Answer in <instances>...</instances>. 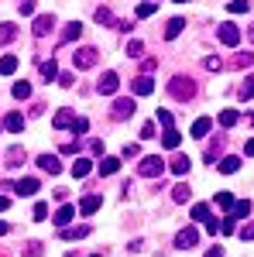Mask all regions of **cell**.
Returning a JSON list of instances; mask_svg holds the SVG:
<instances>
[{"mask_svg":"<svg viewBox=\"0 0 254 257\" xmlns=\"http://www.w3.org/2000/svg\"><path fill=\"white\" fill-rule=\"evenodd\" d=\"M168 96L182 99V103H186V99H193L196 96V82L189 79V76H172V79H168Z\"/></svg>","mask_w":254,"mask_h":257,"instance_id":"obj_1","label":"cell"},{"mask_svg":"<svg viewBox=\"0 0 254 257\" xmlns=\"http://www.w3.org/2000/svg\"><path fill=\"white\" fill-rule=\"evenodd\" d=\"M137 172H141L144 178H161V172H165V161L158 158V155H148V158H141Z\"/></svg>","mask_w":254,"mask_h":257,"instance_id":"obj_2","label":"cell"},{"mask_svg":"<svg viewBox=\"0 0 254 257\" xmlns=\"http://www.w3.org/2000/svg\"><path fill=\"white\" fill-rule=\"evenodd\" d=\"M100 59V52L93 48V45H86V48H76V55H72V62H76V69H93Z\"/></svg>","mask_w":254,"mask_h":257,"instance_id":"obj_3","label":"cell"},{"mask_svg":"<svg viewBox=\"0 0 254 257\" xmlns=\"http://www.w3.org/2000/svg\"><path fill=\"white\" fill-rule=\"evenodd\" d=\"M134 110H137L134 99H131V96H120V99H114V106H110V117H114V120H127Z\"/></svg>","mask_w":254,"mask_h":257,"instance_id":"obj_4","label":"cell"},{"mask_svg":"<svg viewBox=\"0 0 254 257\" xmlns=\"http://www.w3.org/2000/svg\"><path fill=\"white\" fill-rule=\"evenodd\" d=\"M216 38L223 41V45H237V41H240V28H237L234 21H223V24L216 28Z\"/></svg>","mask_w":254,"mask_h":257,"instance_id":"obj_5","label":"cell"},{"mask_svg":"<svg viewBox=\"0 0 254 257\" xmlns=\"http://www.w3.org/2000/svg\"><path fill=\"white\" fill-rule=\"evenodd\" d=\"M117 89H120V76H117V72H103V76H100L97 93H103V96H114Z\"/></svg>","mask_w":254,"mask_h":257,"instance_id":"obj_6","label":"cell"},{"mask_svg":"<svg viewBox=\"0 0 254 257\" xmlns=\"http://www.w3.org/2000/svg\"><path fill=\"white\" fill-rule=\"evenodd\" d=\"M196 243H199V230H196V226H186V230L176 233V247L179 250H189V247H196Z\"/></svg>","mask_w":254,"mask_h":257,"instance_id":"obj_7","label":"cell"},{"mask_svg":"<svg viewBox=\"0 0 254 257\" xmlns=\"http://www.w3.org/2000/svg\"><path fill=\"white\" fill-rule=\"evenodd\" d=\"M52 31H55V18H52V14L35 18V28H31V35H35V38H45V35H52Z\"/></svg>","mask_w":254,"mask_h":257,"instance_id":"obj_8","label":"cell"},{"mask_svg":"<svg viewBox=\"0 0 254 257\" xmlns=\"http://www.w3.org/2000/svg\"><path fill=\"white\" fill-rule=\"evenodd\" d=\"M131 89H134V96H151L155 93V82H151V76H137L131 82Z\"/></svg>","mask_w":254,"mask_h":257,"instance_id":"obj_9","label":"cell"},{"mask_svg":"<svg viewBox=\"0 0 254 257\" xmlns=\"http://www.w3.org/2000/svg\"><path fill=\"white\" fill-rule=\"evenodd\" d=\"M38 168H41V172H48V175H59L62 161L55 158V155H38Z\"/></svg>","mask_w":254,"mask_h":257,"instance_id":"obj_10","label":"cell"},{"mask_svg":"<svg viewBox=\"0 0 254 257\" xmlns=\"http://www.w3.org/2000/svg\"><path fill=\"white\" fill-rule=\"evenodd\" d=\"M62 240H82V237H90V226L86 223H79V226H62Z\"/></svg>","mask_w":254,"mask_h":257,"instance_id":"obj_11","label":"cell"},{"mask_svg":"<svg viewBox=\"0 0 254 257\" xmlns=\"http://www.w3.org/2000/svg\"><path fill=\"white\" fill-rule=\"evenodd\" d=\"M79 35H82V24H79V21H69L65 31H62V38H59V45H72Z\"/></svg>","mask_w":254,"mask_h":257,"instance_id":"obj_12","label":"cell"},{"mask_svg":"<svg viewBox=\"0 0 254 257\" xmlns=\"http://www.w3.org/2000/svg\"><path fill=\"white\" fill-rule=\"evenodd\" d=\"M100 206H103V199H100V196H82V202H79V213H82V216H93Z\"/></svg>","mask_w":254,"mask_h":257,"instance_id":"obj_13","label":"cell"},{"mask_svg":"<svg viewBox=\"0 0 254 257\" xmlns=\"http://www.w3.org/2000/svg\"><path fill=\"white\" fill-rule=\"evenodd\" d=\"M168 168H172L176 175H186V172L193 168V161H189V155H176V158L168 161Z\"/></svg>","mask_w":254,"mask_h":257,"instance_id":"obj_14","label":"cell"},{"mask_svg":"<svg viewBox=\"0 0 254 257\" xmlns=\"http://www.w3.org/2000/svg\"><path fill=\"white\" fill-rule=\"evenodd\" d=\"M14 192L18 196H35L38 192V178H21L18 185H14Z\"/></svg>","mask_w":254,"mask_h":257,"instance_id":"obj_15","label":"cell"},{"mask_svg":"<svg viewBox=\"0 0 254 257\" xmlns=\"http://www.w3.org/2000/svg\"><path fill=\"white\" fill-rule=\"evenodd\" d=\"M90 168H93V161H90V158H76L69 172H72V178H86V175H90Z\"/></svg>","mask_w":254,"mask_h":257,"instance_id":"obj_16","label":"cell"},{"mask_svg":"<svg viewBox=\"0 0 254 257\" xmlns=\"http://www.w3.org/2000/svg\"><path fill=\"white\" fill-rule=\"evenodd\" d=\"M72 216H76V206H62L52 223H55V226H69V223H72Z\"/></svg>","mask_w":254,"mask_h":257,"instance_id":"obj_17","label":"cell"},{"mask_svg":"<svg viewBox=\"0 0 254 257\" xmlns=\"http://www.w3.org/2000/svg\"><path fill=\"white\" fill-rule=\"evenodd\" d=\"M179 141H182V134H179L176 127H165V134H161V144H165L168 151H176V148H179Z\"/></svg>","mask_w":254,"mask_h":257,"instance_id":"obj_18","label":"cell"},{"mask_svg":"<svg viewBox=\"0 0 254 257\" xmlns=\"http://www.w3.org/2000/svg\"><path fill=\"white\" fill-rule=\"evenodd\" d=\"M182 28H186V21H182V18H172L168 24H165V38H168V41L179 38V35H182Z\"/></svg>","mask_w":254,"mask_h":257,"instance_id":"obj_19","label":"cell"},{"mask_svg":"<svg viewBox=\"0 0 254 257\" xmlns=\"http://www.w3.org/2000/svg\"><path fill=\"white\" fill-rule=\"evenodd\" d=\"M4 127H7L11 134H21V131H24V117H21V113H7V120H4Z\"/></svg>","mask_w":254,"mask_h":257,"instance_id":"obj_20","label":"cell"},{"mask_svg":"<svg viewBox=\"0 0 254 257\" xmlns=\"http://www.w3.org/2000/svg\"><path fill=\"white\" fill-rule=\"evenodd\" d=\"M14 38H18V28H14L11 21H4V24H0V45H11Z\"/></svg>","mask_w":254,"mask_h":257,"instance_id":"obj_21","label":"cell"},{"mask_svg":"<svg viewBox=\"0 0 254 257\" xmlns=\"http://www.w3.org/2000/svg\"><path fill=\"white\" fill-rule=\"evenodd\" d=\"M210 127H213V120H210V117H199L193 123V138H206V134H210Z\"/></svg>","mask_w":254,"mask_h":257,"instance_id":"obj_22","label":"cell"},{"mask_svg":"<svg viewBox=\"0 0 254 257\" xmlns=\"http://www.w3.org/2000/svg\"><path fill=\"white\" fill-rule=\"evenodd\" d=\"M216 168H220L223 175H234V172H240V158H234V155H230V158H223V161H220Z\"/></svg>","mask_w":254,"mask_h":257,"instance_id":"obj_23","label":"cell"},{"mask_svg":"<svg viewBox=\"0 0 254 257\" xmlns=\"http://www.w3.org/2000/svg\"><path fill=\"white\" fill-rule=\"evenodd\" d=\"M100 168V175H117V168H120V158H103L97 165Z\"/></svg>","mask_w":254,"mask_h":257,"instance_id":"obj_24","label":"cell"},{"mask_svg":"<svg viewBox=\"0 0 254 257\" xmlns=\"http://www.w3.org/2000/svg\"><path fill=\"white\" fill-rule=\"evenodd\" d=\"M93 18H97V24H114V28H117V18H114V11H110V7H97V14H93Z\"/></svg>","mask_w":254,"mask_h":257,"instance_id":"obj_25","label":"cell"},{"mask_svg":"<svg viewBox=\"0 0 254 257\" xmlns=\"http://www.w3.org/2000/svg\"><path fill=\"white\" fill-rule=\"evenodd\" d=\"M220 155H223V138H216L213 144H206V161H210V165H213Z\"/></svg>","mask_w":254,"mask_h":257,"instance_id":"obj_26","label":"cell"},{"mask_svg":"<svg viewBox=\"0 0 254 257\" xmlns=\"http://www.w3.org/2000/svg\"><path fill=\"white\" fill-rule=\"evenodd\" d=\"M193 196V189H189V185H186V182H179L176 189H172V202H186V199Z\"/></svg>","mask_w":254,"mask_h":257,"instance_id":"obj_27","label":"cell"},{"mask_svg":"<svg viewBox=\"0 0 254 257\" xmlns=\"http://www.w3.org/2000/svg\"><path fill=\"white\" fill-rule=\"evenodd\" d=\"M41 76L52 82V79H59V65H55V59H48V62H41Z\"/></svg>","mask_w":254,"mask_h":257,"instance_id":"obj_28","label":"cell"},{"mask_svg":"<svg viewBox=\"0 0 254 257\" xmlns=\"http://www.w3.org/2000/svg\"><path fill=\"white\" fill-rule=\"evenodd\" d=\"M72 110H59V113H55V127H59V131H65V127H72Z\"/></svg>","mask_w":254,"mask_h":257,"instance_id":"obj_29","label":"cell"},{"mask_svg":"<svg viewBox=\"0 0 254 257\" xmlns=\"http://www.w3.org/2000/svg\"><path fill=\"white\" fill-rule=\"evenodd\" d=\"M14 69H18V55H4L0 59V76H11Z\"/></svg>","mask_w":254,"mask_h":257,"instance_id":"obj_30","label":"cell"},{"mask_svg":"<svg viewBox=\"0 0 254 257\" xmlns=\"http://www.w3.org/2000/svg\"><path fill=\"white\" fill-rule=\"evenodd\" d=\"M247 213H251V202H247V199H240V202H234V209H230V216H234V219H244Z\"/></svg>","mask_w":254,"mask_h":257,"instance_id":"obj_31","label":"cell"},{"mask_svg":"<svg viewBox=\"0 0 254 257\" xmlns=\"http://www.w3.org/2000/svg\"><path fill=\"white\" fill-rule=\"evenodd\" d=\"M237 120H240L237 110H220V127H234Z\"/></svg>","mask_w":254,"mask_h":257,"instance_id":"obj_32","label":"cell"},{"mask_svg":"<svg viewBox=\"0 0 254 257\" xmlns=\"http://www.w3.org/2000/svg\"><path fill=\"white\" fill-rule=\"evenodd\" d=\"M227 11H230V14H247V11H251V0H230Z\"/></svg>","mask_w":254,"mask_h":257,"instance_id":"obj_33","label":"cell"},{"mask_svg":"<svg viewBox=\"0 0 254 257\" xmlns=\"http://www.w3.org/2000/svg\"><path fill=\"white\" fill-rule=\"evenodd\" d=\"M234 202L237 199L230 196V192H216V206H220V209H234Z\"/></svg>","mask_w":254,"mask_h":257,"instance_id":"obj_34","label":"cell"},{"mask_svg":"<svg viewBox=\"0 0 254 257\" xmlns=\"http://www.w3.org/2000/svg\"><path fill=\"white\" fill-rule=\"evenodd\" d=\"M193 219H199V223H206V219H210V206L196 202V206H193Z\"/></svg>","mask_w":254,"mask_h":257,"instance_id":"obj_35","label":"cell"},{"mask_svg":"<svg viewBox=\"0 0 254 257\" xmlns=\"http://www.w3.org/2000/svg\"><path fill=\"white\" fill-rule=\"evenodd\" d=\"M41 247H45V243H38V240H28V243H24V257H41Z\"/></svg>","mask_w":254,"mask_h":257,"instance_id":"obj_36","label":"cell"},{"mask_svg":"<svg viewBox=\"0 0 254 257\" xmlns=\"http://www.w3.org/2000/svg\"><path fill=\"white\" fill-rule=\"evenodd\" d=\"M240 99H254V76L244 79V86H240Z\"/></svg>","mask_w":254,"mask_h":257,"instance_id":"obj_37","label":"cell"},{"mask_svg":"<svg viewBox=\"0 0 254 257\" xmlns=\"http://www.w3.org/2000/svg\"><path fill=\"white\" fill-rule=\"evenodd\" d=\"M11 93H14L18 99H28V96H31V86H28V82H14V89H11Z\"/></svg>","mask_w":254,"mask_h":257,"instance_id":"obj_38","label":"cell"},{"mask_svg":"<svg viewBox=\"0 0 254 257\" xmlns=\"http://www.w3.org/2000/svg\"><path fill=\"white\" fill-rule=\"evenodd\" d=\"M158 4H151V0H144V4H137V18H151L155 14Z\"/></svg>","mask_w":254,"mask_h":257,"instance_id":"obj_39","label":"cell"},{"mask_svg":"<svg viewBox=\"0 0 254 257\" xmlns=\"http://www.w3.org/2000/svg\"><path fill=\"white\" fill-rule=\"evenodd\" d=\"M86 131H90V120H86V117L72 120V134H86Z\"/></svg>","mask_w":254,"mask_h":257,"instance_id":"obj_40","label":"cell"},{"mask_svg":"<svg viewBox=\"0 0 254 257\" xmlns=\"http://www.w3.org/2000/svg\"><path fill=\"white\" fill-rule=\"evenodd\" d=\"M251 62H254V55H251V52H240V55L234 59V65H237V69H247Z\"/></svg>","mask_w":254,"mask_h":257,"instance_id":"obj_41","label":"cell"},{"mask_svg":"<svg viewBox=\"0 0 254 257\" xmlns=\"http://www.w3.org/2000/svg\"><path fill=\"white\" fill-rule=\"evenodd\" d=\"M7 161H11V168L21 165V161H24V151H21V148H11V151H7Z\"/></svg>","mask_w":254,"mask_h":257,"instance_id":"obj_42","label":"cell"},{"mask_svg":"<svg viewBox=\"0 0 254 257\" xmlns=\"http://www.w3.org/2000/svg\"><path fill=\"white\" fill-rule=\"evenodd\" d=\"M141 52H144V45H141V41H127V55H131V59H137V55H141Z\"/></svg>","mask_w":254,"mask_h":257,"instance_id":"obj_43","label":"cell"},{"mask_svg":"<svg viewBox=\"0 0 254 257\" xmlns=\"http://www.w3.org/2000/svg\"><path fill=\"white\" fill-rule=\"evenodd\" d=\"M203 65H206L210 72H220V69H223V62L216 59V55H210V59H203Z\"/></svg>","mask_w":254,"mask_h":257,"instance_id":"obj_44","label":"cell"},{"mask_svg":"<svg viewBox=\"0 0 254 257\" xmlns=\"http://www.w3.org/2000/svg\"><path fill=\"white\" fill-rule=\"evenodd\" d=\"M59 151H62V155H76V151H79V141H62Z\"/></svg>","mask_w":254,"mask_h":257,"instance_id":"obj_45","label":"cell"},{"mask_svg":"<svg viewBox=\"0 0 254 257\" xmlns=\"http://www.w3.org/2000/svg\"><path fill=\"white\" fill-rule=\"evenodd\" d=\"M234 230H237V219L234 216H227L223 223H220V233H234Z\"/></svg>","mask_w":254,"mask_h":257,"instance_id":"obj_46","label":"cell"},{"mask_svg":"<svg viewBox=\"0 0 254 257\" xmlns=\"http://www.w3.org/2000/svg\"><path fill=\"white\" fill-rule=\"evenodd\" d=\"M158 123H161V131L172 127V113H168V110H158Z\"/></svg>","mask_w":254,"mask_h":257,"instance_id":"obj_47","label":"cell"},{"mask_svg":"<svg viewBox=\"0 0 254 257\" xmlns=\"http://www.w3.org/2000/svg\"><path fill=\"white\" fill-rule=\"evenodd\" d=\"M72 82H76V76H72V72H59V86H65V89H69Z\"/></svg>","mask_w":254,"mask_h":257,"instance_id":"obj_48","label":"cell"},{"mask_svg":"<svg viewBox=\"0 0 254 257\" xmlns=\"http://www.w3.org/2000/svg\"><path fill=\"white\" fill-rule=\"evenodd\" d=\"M21 14H24V18L35 14V0H21Z\"/></svg>","mask_w":254,"mask_h":257,"instance_id":"obj_49","label":"cell"},{"mask_svg":"<svg viewBox=\"0 0 254 257\" xmlns=\"http://www.w3.org/2000/svg\"><path fill=\"white\" fill-rule=\"evenodd\" d=\"M141 138H144V141L155 138V123H144V127H141Z\"/></svg>","mask_w":254,"mask_h":257,"instance_id":"obj_50","label":"cell"},{"mask_svg":"<svg viewBox=\"0 0 254 257\" xmlns=\"http://www.w3.org/2000/svg\"><path fill=\"white\" fill-rule=\"evenodd\" d=\"M141 69H144V76H148V72H155V69H158V59H144V65H141Z\"/></svg>","mask_w":254,"mask_h":257,"instance_id":"obj_51","label":"cell"},{"mask_svg":"<svg viewBox=\"0 0 254 257\" xmlns=\"http://www.w3.org/2000/svg\"><path fill=\"white\" fill-rule=\"evenodd\" d=\"M45 216H48V206L38 202V206H35V219H45Z\"/></svg>","mask_w":254,"mask_h":257,"instance_id":"obj_52","label":"cell"},{"mask_svg":"<svg viewBox=\"0 0 254 257\" xmlns=\"http://www.w3.org/2000/svg\"><path fill=\"white\" fill-rule=\"evenodd\" d=\"M240 240H254V223H247V226L240 230Z\"/></svg>","mask_w":254,"mask_h":257,"instance_id":"obj_53","label":"cell"},{"mask_svg":"<svg viewBox=\"0 0 254 257\" xmlns=\"http://www.w3.org/2000/svg\"><path fill=\"white\" fill-rule=\"evenodd\" d=\"M137 155H141L137 144H127V148H124V158H137Z\"/></svg>","mask_w":254,"mask_h":257,"instance_id":"obj_54","label":"cell"},{"mask_svg":"<svg viewBox=\"0 0 254 257\" xmlns=\"http://www.w3.org/2000/svg\"><path fill=\"white\" fill-rule=\"evenodd\" d=\"M90 151H93V155H103V141L93 138V141H90Z\"/></svg>","mask_w":254,"mask_h":257,"instance_id":"obj_55","label":"cell"},{"mask_svg":"<svg viewBox=\"0 0 254 257\" xmlns=\"http://www.w3.org/2000/svg\"><path fill=\"white\" fill-rule=\"evenodd\" d=\"M206 257H223V247H216V243H213V247H206Z\"/></svg>","mask_w":254,"mask_h":257,"instance_id":"obj_56","label":"cell"},{"mask_svg":"<svg viewBox=\"0 0 254 257\" xmlns=\"http://www.w3.org/2000/svg\"><path fill=\"white\" fill-rule=\"evenodd\" d=\"M244 155H247V158H254V138L247 141V144H244Z\"/></svg>","mask_w":254,"mask_h":257,"instance_id":"obj_57","label":"cell"},{"mask_svg":"<svg viewBox=\"0 0 254 257\" xmlns=\"http://www.w3.org/2000/svg\"><path fill=\"white\" fill-rule=\"evenodd\" d=\"M4 209H11V199L7 196H0V213H4Z\"/></svg>","mask_w":254,"mask_h":257,"instance_id":"obj_58","label":"cell"},{"mask_svg":"<svg viewBox=\"0 0 254 257\" xmlns=\"http://www.w3.org/2000/svg\"><path fill=\"white\" fill-rule=\"evenodd\" d=\"M7 230H11V226H7V223H4V219H0V237H4V233H7Z\"/></svg>","mask_w":254,"mask_h":257,"instance_id":"obj_59","label":"cell"},{"mask_svg":"<svg viewBox=\"0 0 254 257\" xmlns=\"http://www.w3.org/2000/svg\"><path fill=\"white\" fill-rule=\"evenodd\" d=\"M247 35H251V41H254V24H251V31H247Z\"/></svg>","mask_w":254,"mask_h":257,"instance_id":"obj_60","label":"cell"},{"mask_svg":"<svg viewBox=\"0 0 254 257\" xmlns=\"http://www.w3.org/2000/svg\"><path fill=\"white\" fill-rule=\"evenodd\" d=\"M65 257H76V254H65ZM93 257H100V254H93Z\"/></svg>","mask_w":254,"mask_h":257,"instance_id":"obj_61","label":"cell"},{"mask_svg":"<svg viewBox=\"0 0 254 257\" xmlns=\"http://www.w3.org/2000/svg\"><path fill=\"white\" fill-rule=\"evenodd\" d=\"M179 4H186V0H179Z\"/></svg>","mask_w":254,"mask_h":257,"instance_id":"obj_62","label":"cell"},{"mask_svg":"<svg viewBox=\"0 0 254 257\" xmlns=\"http://www.w3.org/2000/svg\"><path fill=\"white\" fill-rule=\"evenodd\" d=\"M151 4H158V0H151Z\"/></svg>","mask_w":254,"mask_h":257,"instance_id":"obj_63","label":"cell"},{"mask_svg":"<svg viewBox=\"0 0 254 257\" xmlns=\"http://www.w3.org/2000/svg\"><path fill=\"white\" fill-rule=\"evenodd\" d=\"M0 257H4V254H0Z\"/></svg>","mask_w":254,"mask_h":257,"instance_id":"obj_64","label":"cell"}]
</instances>
